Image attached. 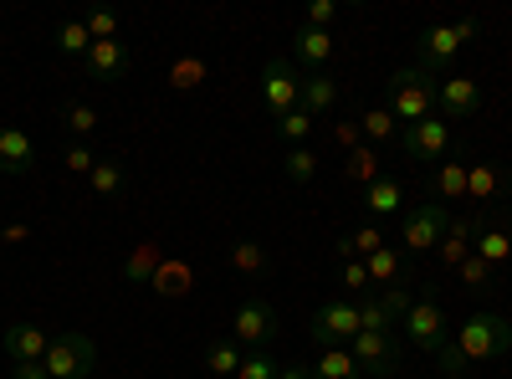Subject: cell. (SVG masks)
I'll list each match as a JSON object with an SVG mask.
<instances>
[{
	"instance_id": "1",
	"label": "cell",
	"mask_w": 512,
	"mask_h": 379,
	"mask_svg": "<svg viewBox=\"0 0 512 379\" xmlns=\"http://www.w3.org/2000/svg\"><path fill=\"white\" fill-rule=\"evenodd\" d=\"M502 354H512V323L502 313H472L456 328V339H446V349L436 359H441L446 379H461L472 364H492Z\"/></svg>"
},
{
	"instance_id": "2",
	"label": "cell",
	"mask_w": 512,
	"mask_h": 379,
	"mask_svg": "<svg viewBox=\"0 0 512 379\" xmlns=\"http://www.w3.org/2000/svg\"><path fill=\"white\" fill-rule=\"evenodd\" d=\"M451 226V210L441 200H420V205H405L400 216V257H425V251H436L441 236Z\"/></svg>"
},
{
	"instance_id": "3",
	"label": "cell",
	"mask_w": 512,
	"mask_h": 379,
	"mask_svg": "<svg viewBox=\"0 0 512 379\" xmlns=\"http://www.w3.org/2000/svg\"><path fill=\"white\" fill-rule=\"evenodd\" d=\"M477 36V21H446V26H431V31H420L415 41V67L425 77H436V72H451V62L461 57V47Z\"/></svg>"
},
{
	"instance_id": "4",
	"label": "cell",
	"mask_w": 512,
	"mask_h": 379,
	"mask_svg": "<svg viewBox=\"0 0 512 379\" xmlns=\"http://www.w3.org/2000/svg\"><path fill=\"white\" fill-rule=\"evenodd\" d=\"M47 379H93L98 369V344L82 328H62L57 339L47 344V359H41Z\"/></svg>"
},
{
	"instance_id": "5",
	"label": "cell",
	"mask_w": 512,
	"mask_h": 379,
	"mask_svg": "<svg viewBox=\"0 0 512 379\" xmlns=\"http://www.w3.org/2000/svg\"><path fill=\"white\" fill-rule=\"evenodd\" d=\"M384 108L400 118V129H410V123H420V118L436 113V82L425 77L420 67H400V72L390 77V103H384Z\"/></svg>"
},
{
	"instance_id": "6",
	"label": "cell",
	"mask_w": 512,
	"mask_h": 379,
	"mask_svg": "<svg viewBox=\"0 0 512 379\" xmlns=\"http://www.w3.org/2000/svg\"><path fill=\"white\" fill-rule=\"evenodd\" d=\"M400 328H405V339H410L420 354H441L446 339H451V333H446V308H441L436 292H420V298H410Z\"/></svg>"
},
{
	"instance_id": "7",
	"label": "cell",
	"mask_w": 512,
	"mask_h": 379,
	"mask_svg": "<svg viewBox=\"0 0 512 379\" xmlns=\"http://www.w3.org/2000/svg\"><path fill=\"white\" fill-rule=\"evenodd\" d=\"M277 308L262 303V298H241L236 313H231V339L246 349V354H262L272 339H277Z\"/></svg>"
},
{
	"instance_id": "8",
	"label": "cell",
	"mask_w": 512,
	"mask_h": 379,
	"mask_svg": "<svg viewBox=\"0 0 512 379\" xmlns=\"http://www.w3.org/2000/svg\"><path fill=\"white\" fill-rule=\"evenodd\" d=\"M313 344L318 349H349L354 333H359V303L354 298H328L318 313H313Z\"/></svg>"
},
{
	"instance_id": "9",
	"label": "cell",
	"mask_w": 512,
	"mask_h": 379,
	"mask_svg": "<svg viewBox=\"0 0 512 379\" xmlns=\"http://www.w3.org/2000/svg\"><path fill=\"white\" fill-rule=\"evenodd\" d=\"M400 149H405V159H415V164H441L446 154H451V123L446 118H420V123H410V129H400Z\"/></svg>"
},
{
	"instance_id": "10",
	"label": "cell",
	"mask_w": 512,
	"mask_h": 379,
	"mask_svg": "<svg viewBox=\"0 0 512 379\" xmlns=\"http://www.w3.org/2000/svg\"><path fill=\"white\" fill-rule=\"evenodd\" d=\"M262 103L282 118V113H292V108H303V77H297V67L287 62V57H272L267 67H262Z\"/></svg>"
},
{
	"instance_id": "11",
	"label": "cell",
	"mask_w": 512,
	"mask_h": 379,
	"mask_svg": "<svg viewBox=\"0 0 512 379\" xmlns=\"http://www.w3.org/2000/svg\"><path fill=\"white\" fill-rule=\"evenodd\" d=\"M477 108H482V82H477V77L451 72V77L436 82V118H446V123H466Z\"/></svg>"
},
{
	"instance_id": "12",
	"label": "cell",
	"mask_w": 512,
	"mask_h": 379,
	"mask_svg": "<svg viewBox=\"0 0 512 379\" xmlns=\"http://www.w3.org/2000/svg\"><path fill=\"white\" fill-rule=\"evenodd\" d=\"M349 354L359 359L364 379H395L400 374V349H395L390 333H354Z\"/></svg>"
},
{
	"instance_id": "13",
	"label": "cell",
	"mask_w": 512,
	"mask_h": 379,
	"mask_svg": "<svg viewBox=\"0 0 512 379\" xmlns=\"http://www.w3.org/2000/svg\"><path fill=\"white\" fill-rule=\"evenodd\" d=\"M472 226H477V231H472V257H482L492 272H502V267L512 262V231L497 221V210H482Z\"/></svg>"
},
{
	"instance_id": "14",
	"label": "cell",
	"mask_w": 512,
	"mask_h": 379,
	"mask_svg": "<svg viewBox=\"0 0 512 379\" xmlns=\"http://www.w3.org/2000/svg\"><path fill=\"white\" fill-rule=\"evenodd\" d=\"M512 190V175L502 164H466V200L482 205V210H497V195Z\"/></svg>"
},
{
	"instance_id": "15",
	"label": "cell",
	"mask_w": 512,
	"mask_h": 379,
	"mask_svg": "<svg viewBox=\"0 0 512 379\" xmlns=\"http://www.w3.org/2000/svg\"><path fill=\"white\" fill-rule=\"evenodd\" d=\"M0 344H6L11 364H41L47 359V328H36V323H11L6 333H0Z\"/></svg>"
},
{
	"instance_id": "16",
	"label": "cell",
	"mask_w": 512,
	"mask_h": 379,
	"mask_svg": "<svg viewBox=\"0 0 512 379\" xmlns=\"http://www.w3.org/2000/svg\"><path fill=\"white\" fill-rule=\"evenodd\" d=\"M36 170V144L26 129H16V123H6L0 129V175H31Z\"/></svg>"
},
{
	"instance_id": "17",
	"label": "cell",
	"mask_w": 512,
	"mask_h": 379,
	"mask_svg": "<svg viewBox=\"0 0 512 379\" xmlns=\"http://www.w3.org/2000/svg\"><path fill=\"white\" fill-rule=\"evenodd\" d=\"M364 210H369L374 221H384V216H405V180L384 170V175L364 190Z\"/></svg>"
},
{
	"instance_id": "18",
	"label": "cell",
	"mask_w": 512,
	"mask_h": 379,
	"mask_svg": "<svg viewBox=\"0 0 512 379\" xmlns=\"http://www.w3.org/2000/svg\"><path fill=\"white\" fill-rule=\"evenodd\" d=\"M82 67H88L93 82H113L128 72V52H123V41H93L88 57H82Z\"/></svg>"
},
{
	"instance_id": "19",
	"label": "cell",
	"mask_w": 512,
	"mask_h": 379,
	"mask_svg": "<svg viewBox=\"0 0 512 379\" xmlns=\"http://www.w3.org/2000/svg\"><path fill=\"white\" fill-rule=\"evenodd\" d=\"M472 216H451V226H446V236H441V246H436V257H441V267L446 272H456L466 257H472Z\"/></svg>"
},
{
	"instance_id": "20",
	"label": "cell",
	"mask_w": 512,
	"mask_h": 379,
	"mask_svg": "<svg viewBox=\"0 0 512 379\" xmlns=\"http://www.w3.org/2000/svg\"><path fill=\"white\" fill-rule=\"evenodd\" d=\"M364 272H369V287H374V292H379V287H400V282H405V257H400V246L384 241L374 257H364Z\"/></svg>"
},
{
	"instance_id": "21",
	"label": "cell",
	"mask_w": 512,
	"mask_h": 379,
	"mask_svg": "<svg viewBox=\"0 0 512 379\" xmlns=\"http://www.w3.org/2000/svg\"><path fill=\"white\" fill-rule=\"evenodd\" d=\"M431 200H441V205H461V200H466V164H461V159H441V164H436Z\"/></svg>"
},
{
	"instance_id": "22",
	"label": "cell",
	"mask_w": 512,
	"mask_h": 379,
	"mask_svg": "<svg viewBox=\"0 0 512 379\" xmlns=\"http://www.w3.org/2000/svg\"><path fill=\"white\" fill-rule=\"evenodd\" d=\"M297 62L303 67H313V72H323L328 67V57H333V31H318V26H297Z\"/></svg>"
},
{
	"instance_id": "23",
	"label": "cell",
	"mask_w": 512,
	"mask_h": 379,
	"mask_svg": "<svg viewBox=\"0 0 512 379\" xmlns=\"http://www.w3.org/2000/svg\"><path fill=\"white\" fill-rule=\"evenodd\" d=\"M333 108H338V77L308 72V77H303V113L323 118V113H333Z\"/></svg>"
},
{
	"instance_id": "24",
	"label": "cell",
	"mask_w": 512,
	"mask_h": 379,
	"mask_svg": "<svg viewBox=\"0 0 512 379\" xmlns=\"http://www.w3.org/2000/svg\"><path fill=\"white\" fill-rule=\"evenodd\" d=\"M308 369H313V379H364V369L349 349H323Z\"/></svg>"
},
{
	"instance_id": "25",
	"label": "cell",
	"mask_w": 512,
	"mask_h": 379,
	"mask_svg": "<svg viewBox=\"0 0 512 379\" xmlns=\"http://www.w3.org/2000/svg\"><path fill=\"white\" fill-rule=\"evenodd\" d=\"M241 359H246V349H241L236 339H216V344L205 349V369L216 374V379H236Z\"/></svg>"
},
{
	"instance_id": "26",
	"label": "cell",
	"mask_w": 512,
	"mask_h": 379,
	"mask_svg": "<svg viewBox=\"0 0 512 379\" xmlns=\"http://www.w3.org/2000/svg\"><path fill=\"white\" fill-rule=\"evenodd\" d=\"M359 134H364V144H384V139H400V118L390 113V108H364V118H359Z\"/></svg>"
},
{
	"instance_id": "27",
	"label": "cell",
	"mask_w": 512,
	"mask_h": 379,
	"mask_svg": "<svg viewBox=\"0 0 512 379\" xmlns=\"http://www.w3.org/2000/svg\"><path fill=\"white\" fill-rule=\"evenodd\" d=\"M379 246H384V231L379 226H359L354 236L338 241V262H364V257H374Z\"/></svg>"
},
{
	"instance_id": "28",
	"label": "cell",
	"mask_w": 512,
	"mask_h": 379,
	"mask_svg": "<svg viewBox=\"0 0 512 379\" xmlns=\"http://www.w3.org/2000/svg\"><path fill=\"white\" fill-rule=\"evenodd\" d=\"M344 175H349L354 185H364V190H369V185L384 175V170H379V149H374V144H359V149L344 159Z\"/></svg>"
},
{
	"instance_id": "29",
	"label": "cell",
	"mask_w": 512,
	"mask_h": 379,
	"mask_svg": "<svg viewBox=\"0 0 512 379\" xmlns=\"http://www.w3.org/2000/svg\"><path fill=\"white\" fill-rule=\"evenodd\" d=\"M354 303H359V333H390L395 328V318H390L379 292H364V298H354Z\"/></svg>"
},
{
	"instance_id": "30",
	"label": "cell",
	"mask_w": 512,
	"mask_h": 379,
	"mask_svg": "<svg viewBox=\"0 0 512 379\" xmlns=\"http://www.w3.org/2000/svg\"><path fill=\"white\" fill-rule=\"evenodd\" d=\"M313 123H318L313 113L292 108V113H282V118H277V139H282L287 149H303V144H308V134H313Z\"/></svg>"
},
{
	"instance_id": "31",
	"label": "cell",
	"mask_w": 512,
	"mask_h": 379,
	"mask_svg": "<svg viewBox=\"0 0 512 379\" xmlns=\"http://www.w3.org/2000/svg\"><path fill=\"white\" fill-rule=\"evenodd\" d=\"M62 123H67L72 144H88L93 129H98V108H93V103H67V108H62Z\"/></svg>"
},
{
	"instance_id": "32",
	"label": "cell",
	"mask_w": 512,
	"mask_h": 379,
	"mask_svg": "<svg viewBox=\"0 0 512 379\" xmlns=\"http://www.w3.org/2000/svg\"><path fill=\"white\" fill-rule=\"evenodd\" d=\"M282 175L292 180V185H313L318 180V154L303 144V149H287L282 154Z\"/></svg>"
},
{
	"instance_id": "33",
	"label": "cell",
	"mask_w": 512,
	"mask_h": 379,
	"mask_svg": "<svg viewBox=\"0 0 512 379\" xmlns=\"http://www.w3.org/2000/svg\"><path fill=\"white\" fill-rule=\"evenodd\" d=\"M88 180H93V195L118 200V195H123V164H118V159H98Z\"/></svg>"
},
{
	"instance_id": "34",
	"label": "cell",
	"mask_w": 512,
	"mask_h": 379,
	"mask_svg": "<svg viewBox=\"0 0 512 379\" xmlns=\"http://www.w3.org/2000/svg\"><path fill=\"white\" fill-rule=\"evenodd\" d=\"M88 47H93V36H88V26H82V21H67L62 31H57V52L62 57H88Z\"/></svg>"
},
{
	"instance_id": "35",
	"label": "cell",
	"mask_w": 512,
	"mask_h": 379,
	"mask_svg": "<svg viewBox=\"0 0 512 379\" xmlns=\"http://www.w3.org/2000/svg\"><path fill=\"white\" fill-rule=\"evenodd\" d=\"M185 282H190V272H185L180 262H175V267H159V272H154V292H159V298H185V292H190Z\"/></svg>"
},
{
	"instance_id": "36",
	"label": "cell",
	"mask_w": 512,
	"mask_h": 379,
	"mask_svg": "<svg viewBox=\"0 0 512 379\" xmlns=\"http://www.w3.org/2000/svg\"><path fill=\"white\" fill-rule=\"evenodd\" d=\"M154 267H159V246L144 241V246H139V257H128V262H123V277H128V282H149Z\"/></svg>"
},
{
	"instance_id": "37",
	"label": "cell",
	"mask_w": 512,
	"mask_h": 379,
	"mask_svg": "<svg viewBox=\"0 0 512 379\" xmlns=\"http://www.w3.org/2000/svg\"><path fill=\"white\" fill-rule=\"evenodd\" d=\"M231 262H236V272H267V251L262 246H256V241H236L231 246Z\"/></svg>"
},
{
	"instance_id": "38",
	"label": "cell",
	"mask_w": 512,
	"mask_h": 379,
	"mask_svg": "<svg viewBox=\"0 0 512 379\" xmlns=\"http://www.w3.org/2000/svg\"><path fill=\"white\" fill-rule=\"evenodd\" d=\"M456 277H461V282H466V287H472V292H487V287H492V277H497V272H492V267H487V262H482V257H466V262H461V267H456Z\"/></svg>"
},
{
	"instance_id": "39",
	"label": "cell",
	"mask_w": 512,
	"mask_h": 379,
	"mask_svg": "<svg viewBox=\"0 0 512 379\" xmlns=\"http://www.w3.org/2000/svg\"><path fill=\"white\" fill-rule=\"evenodd\" d=\"M277 369H282V364H277V359L262 349V354H246V359H241L236 379H277Z\"/></svg>"
},
{
	"instance_id": "40",
	"label": "cell",
	"mask_w": 512,
	"mask_h": 379,
	"mask_svg": "<svg viewBox=\"0 0 512 379\" xmlns=\"http://www.w3.org/2000/svg\"><path fill=\"white\" fill-rule=\"evenodd\" d=\"M82 26H88L93 41H118V16L113 11H93V16H82Z\"/></svg>"
},
{
	"instance_id": "41",
	"label": "cell",
	"mask_w": 512,
	"mask_h": 379,
	"mask_svg": "<svg viewBox=\"0 0 512 379\" xmlns=\"http://www.w3.org/2000/svg\"><path fill=\"white\" fill-rule=\"evenodd\" d=\"M364 292H374L364 262H344V298H364Z\"/></svg>"
},
{
	"instance_id": "42",
	"label": "cell",
	"mask_w": 512,
	"mask_h": 379,
	"mask_svg": "<svg viewBox=\"0 0 512 379\" xmlns=\"http://www.w3.org/2000/svg\"><path fill=\"white\" fill-rule=\"evenodd\" d=\"M62 164H67L72 175H93V164H98V159H93V149H88V144H67Z\"/></svg>"
},
{
	"instance_id": "43",
	"label": "cell",
	"mask_w": 512,
	"mask_h": 379,
	"mask_svg": "<svg viewBox=\"0 0 512 379\" xmlns=\"http://www.w3.org/2000/svg\"><path fill=\"white\" fill-rule=\"evenodd\" d=\"M200 77H205V67L200 62H175V72H169V82H175V88H200Z\"/></svg>"
},
{
	"instance_id": "44",
	"label": "cell",
	"mask_w": 512,
	"mask_h": 379,
	"mask_svg": "<svg viewBox=\"0 0 512 379\" xmlns=\"http://www.w3.org/2000/svg\"><path fill=\"white\" fill-rule=\"evenodd\" d=\"M333 144L344 149V154H354V149L364 144V134H359V123H344V118H338V123H333Z\"/></svg>"
},
{
	"instance_id": "45",
	"label": "cell",
	"mask_w": 512,
	"mask_h": 379,
	"mask_svg": "<svg viewBox=\"0 0 512 379\" xmlns=\"http://www.w3.org/2000/svg\"><path fill=\"white\" fill-rule=\"evenodd\" d=\"M333 21H338V0H313V6H308V26L328 31Z\"/></svg>"
},
{
	"instance_id": "46",
	"label": "cell",
	"mask_w": 512,
	"mask_h": 379,
	"mask_svg": "<svg viewBox=\"0 0 512 379\" xmlns=\"http://www.w3.org/2000/svg\"><path fill=\"white\" fill-rule=\"evenodd\" d=\"M277 379H313V369H308V364H282Z\"/></svg>"
},
{
	"instance_id": "47",
	"label": "cell",
	"mask_w": 512,
	"mask_h": 379,
	"mask_svg": "<svg viewBox=\"0 0 512 379\" xmlns=\"http://www.w3.org/2000/svg\"><path fill=\"white\" fill-rule=\"evenodd\" d=\"M11 379H47V369H41V364H16Z\"/></svg>"
}]
</instances>
